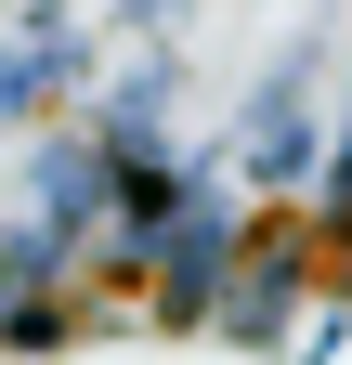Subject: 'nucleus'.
I'll return each instance as SVG.
<instances>
[{
    "mask_svg": "<svg viewBox=\"0 0 352 365\" xmlns=\"http://www.w3.org/2000/svg\"><path fill=\"white\" fill-rule=\"evenodd\" d=\"M248 170H261V196H300L314 182V130H300V78H274V91H248Z\"/></svg>",
    "mask_w": 352,
    "mask_h": 365,
    "instance_id": "nucleus-1",
    "label": "nucleus"
},
{
    "mask_svg": "<svg viewBox=\"0 0 352 365\" xmlns=\"http://www.w3.org/2000/svg\"><path fill=\"white\" fill-rule=\"evenodd\" d=\"M53 78H78V39H66L53 14H39V26L14 39V53H0V118H26V105H39Z\"/></svg>",
    "mask_w": 352,
    "mask_h": 365,
    "instance_id": "nucleus-2",
    "label": "nucleus"
}]
</instances>
